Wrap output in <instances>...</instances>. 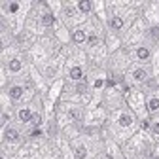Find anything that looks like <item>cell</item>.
Instances as JSON below:
<instances>
[{
  "mask_svg": "<svg viewBox=\"0 0 159 159\" xmlns=\"http://www.w3.org/2000/svg\"><path fill=\"white\" fill-rule=\"evenodd\" d=\"M72 40L76 44H82V42H85V32H82V30H76L74 34H72Z\"/></svg>",
  "mask_w": 159,
  "mask_h": 159,
  "instance_id": "cell-1",
  "label": "cell"
},
{
  "mask_svg": "<svg viewBox=\"0 0 159 159\" xmlns=\"http://www.w3.org/2000/svg\"><path fill=\"white\" fill-rule=\"evenodd\" d=\"M32 112L30 110H21V112H19V119H21V121H30V119H32Z\"/></svg>",
  "mask_w": 159,
  "mask_h": 159,
  "instance_id": "cell-2",
  "label": "cell"
},
{
  "mask_svg": "<svg viewBox=\"0 0 159 159\" xmlns=\"http://www.w3.org/2000/svg\"><path fill=\"white\" fill-rule=\"evenodd\" d=\"M21 95H23V89L21 87H11L10 89V97L15 98V101H17V98H21Z\"/></svg>",
  "mask_w": 159,
  "mask_h": 159,
  "instance_id": "cell-3",
  "label": "cell"
},
{
  "mask_svg": "<svg viewBox=\"0 0 159 159\" xmlns=\"http://www.w3.org/2000/svg\"><path fill=\"white\" fill-rule=\"evenodd\" d=\"M133 76H134V80H138V82H142V80H146V70H142V68H136Z\"/></svg>",
  "mask_w": 159,
  "mask_h": 159,
  "instance_id": "cell-4",
  "label": "cell"
},
{
  "mask_svg": "<svg viewBox=\"0 0 159 159\" xmlns=\"http://www.w3.org/2000/svg\"><path fill=\"white\" fill-rule=\"evenodd\" d=\"M10 70L11 72H19V70H21V63H19L17 59H11V61H10Z\"/></svg>",
  "mask_w": 159,
  "mask_h": 159,
  "instance_id": "cell-5",
  "label": "cell"
},
{
  "mask_svg": "<svg viewBox=\"0 0 159 159\" xmlns=\"http://www.w3.org/2000/svg\"><path fill=\"white\" fill-rule=\"evenodd\" d=\"M70 76H72L74 80H80V78L84 76V72H82V68H80V66H74V68L70 70Z\"/></svg>",
  "mask_w": 159,
  "mask_h": 159,
  "instance_id": "cell-6",
  "label": "cell"
},
{
  "mask_svg": "<svg viewBox=\"0 0 159 159\" xmlns=\"http://www.w3.org/2000/svg\"><path fill=\"white\" fill-rule=\"evenodd\" d=\"M131 123H133V117H131V116H121V117H119V125L127 127V125H131Z\"/></svg>",
  "mask_w": 159,
  "mask_h": 159,
  "instance_id": "cell-7",
  "label": "cell"
},
{
  "mask_svg": "<svg viewBox=\"0 0 159 159\" xmlns=\"http://www.w3.org/2000/svg\"><path fill=\"white\" fill-rule=\"evenodd\" d=\"M136 57H138V59H148V57H150V51H148L146 48H140V49L136 51Z\"/></svg>",
  "mask_w": 159,
  "mask_h": 159,
  "instance_id": "cell-8",
  "label": "cell"
},
{
  "mask_svg": "<svg viewBox=\"0 0 159 159\" xmlns=\"http://www.w3.org/2000/svg\"><path fill=\"white\" fill-rule=\"evenodd\" d=\"M17 136H19V134H17L15 129H8V131H6V138H8V140H17Z\"/></svg>",
  "mask_w": 159,
  "mask_h": 159,
  "instance_id": "cell-9",
  "label": "cell"
},
{
  "mask_svg": "<svg viewBox=\"0 0 159 159\" xmlns=\"http://www.w3.org/2000/svg\"><path fill=\"white\" fill-rule=\"evenodd\" d=\"M110 25H112L114 29H121V27H123V21H121L119 17H114L112 21H110Z\"/></svg>",
  "mask_w": 159,
  "mask_h": 159,
  "instance_id": "cell-10",
  "label": "cell"
},
{
  "mask_svg": "<svg viewBox=\"0 0 159 159\" xmlns=\"http://www.w3.org/2000/svg\"><path fill=\"white\" fill-rule=\"evenodd\" d=\"M53 21H55V19H53V15H44V17H42V25H46V27L53 25Z\"/></svg>",
  "mask_w": 159,
  "mask_h": 159,
  "instance_id": "cell-11",
  "label": "cell"
},
{
  "mask_svg": "<svg viewBox=\"0 0 159 159\" xmlns=\"http://www.w3.org/2000/svg\"><path fill=\"white\" fill-rule=\"evenodd\" d=\"M80 10H82V11H89V10H91V2L82 0V2H80Z\"/></svg>",
  "mask_w": 159,
  "mask_h": 159,
  "instance_id": "cell-12",
  "label": "cell"
},
{
  "mask_svg": "<svg viewBox=\"0 0 159 159\" xmlns=\"http://www.w3.org/2000/svg\"><path fill=\"white\" fill-rule=\"evenodd\" d=\"M148 106H150V110H157L159 108V98H152Z\"/></svg>",
  "mask_w": 159,
  "mask_h": 159,
  "instance_id": "cell-13",
  "label": "cell"
},
{
  "mask_svg": "<svg viewBox=\"0 0 159 159\" xmlns=\"http://www.w3.org/2000/svg\"><path fill=\"white\" fill-rule=\"evenodd\" d=\"M76 157H78V159L85 157V148H78V150H76Z\"/></svg>",
  "mask_w": 159,
  "mask_h": 159,
  "instance_id": "cell-14",
  "label": "cell"
},
{
  "mask_svg": "<svg viewBox=\"0 0 159 159\" xmlns=\"http://www.w3.org/2000/svg\"><path fill=\"white\" fill-rule=\"evenodd\" d=\"M87 42H89V46H97V44H98V38H97V36H89Z\"/></svg>",
  "mask_w": 159,
  "mask_h": 159,
  "instance_id": "cell-15",
  "label": "cell"
},
{
  "mask_svg": "<svg viewBox=\"0 0 159 159\" xmlns=\"http://www.w3.org/2000/svg\"><path fill=\"white\" fill-rule=\"evenodd\" d=\"M17 10H19V6H17V2H11V4H10V11L13 13V11H17Z\"/></svg>",
  "mask_w": 159,
  "mask_h": 159,
  "instance_id": "cell-16",
  "label": "cell"
},
{
  "mask_svg": "<svg viewBox=\"0 0 159 159\" xmlns=\"http://www.w3.org/2000/svg\"><path fill=\"white\" fill-rule=\"evenodd\" d=\"M70 114H72V117H74V119H80V117H82V114H80L78 110H72Z\"/></svg>",
  "mask_w": 159,
  "mask_h": 159,
  "instance_id": "cell-17",
  "label": "cell"
},
{
  "mask_svg": "<svg viewBox=\"0 0 159 159\" xmlns=\"http://www.w3.org/2000/svg\"><path fill=\"white\" fill-rule=\"evenodd\" d=\"M102 85H104L102 80H97V82H95V87H102Z\"/></svg>",
  "mask_w": 159,
  "mask_h": 159,
  "instance_id": "cell-18",
  "label": "cell"
},
{
  "mask_svg": "<svg viewBox=\"0 0 159 159\" xmlns=\"http://www.w3.org/2000/svg\"><path fill=\"white\" fill-rule=\"evenodd\" d=\"M106 85H110V87H112V85H116V82H114V78H110V80H108V82H106Z\"/></svg>",
  "mask_w": 159,
  "mask_h": 159,
  "instance_id": "cell-19",
  "label": "cell"
},
{
  "mask_svg": "<svg viewBox=\"0 0 159 159\" xmlns=\"http://www.w3.org/2000/svg\"><path fill=\"white\" fill-rule=\"evenodd\" d=\"M153 131H155V134H159V123H157V125H153Z\"/></svg>",
  "mask_w": 159,
  "mask_h": 159,
  "instance_id": "cell-20",
  "label": "cell"
}]
</instances>
